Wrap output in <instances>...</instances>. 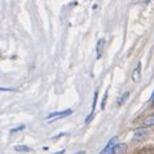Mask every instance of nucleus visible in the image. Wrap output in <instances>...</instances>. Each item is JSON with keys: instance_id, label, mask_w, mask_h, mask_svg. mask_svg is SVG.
I'll return each mask as SVG.
<instances>
[{"instance_id": "f03ea898", "label": "nucleus", "mask_w": 154, "mask_h": 154, "mask_svg": "<svg viewBox=\"0 0 154 154\" xmlns=\"http://www.w3.org/2000/svg\"><path fill=\"white\" fill-rule=\"evenodd\" d=\"M117 145V137H112L109 141H108V144H106V146L104 148V150H102L100 154H110V152L113 150V148Z\"/></svg>"}, {"instance_id": "f8f14e48", "label": "nucleus", "mask_w": 154, "mask_h": 154, "mask_svg": "<svg viewBox=\"0 0 154 154\" xmlns=\"http://www.w3.org/2000/svg\"><path fill=\"white\" fill-rule=\"evenodd\" d=\"M63 153H65V150H63V149H62V150H60V152H56L54 154H63Z\"/></svg>"}, {"instance_id": "1a4fd4ad", "label": "nucleus", "mask_w": 154, "mask_h": 154, "mask_svg": "<svg viewBox=\"0 0 154 154\" xmlns=\"http://www.w3.org/2000/svg\"><path fill=\"white\" fill-rule=\"evenodd\" d=\"M128 96H130V92H128V91H127V92H125V93H123V96H121V97L118 98V105L121 106L122 104H125V101L127 100V97H128Z\"/></svg>"}, {"instance_id": "7ed1b4c3", "label": "nucleus", "mask_w": 154, "mask_h": 154, "mask_svg": "<svg viewBox=\"0 0 154 154\" xmlns=\"http://www.w3.org/2000/svg\"><path fill=\"white\" fill-rule=\"evenodd\" d=\"M127 150V145L126 144H117L113 148V150L110 152V154H122Z\"/></svg>"}, {"instance_id": "423d86ee", "label": "nucleus", "mask_w": 154, "mask_h": 154, "mask_svg": "<svg viewBox=\"0 0 154 154\" xmlns=\"http://www.w3.org/2000/svg\"><path fill=\"white\" fill-rule=\"evenodd\" d=\"M14 150L22 152V153H27V152H31V149H30L29 146H26V145H17V146H14Z\"/></svg>"}, {"instance_id": "9d476101", "label": "nucleus", "mask_w": 154, "mask_h": 154, "mask_svg": "<svg viewBox=\"0 0 154 154\" xmlns=\"http://www.w3.org/2000/svg\"><path fill=\"white\" fill-rule=\"evenodd\" d=\"M109 89H106L104 97H102V101H101V109H105V104H106V100H108V95H109Z\"/></svg>"}, {"instance_id": "20e7f679", "label": "nucleus", "mask_w": 154, "mask_h": 154, "mask_svg": "<svg viewBox=\"0 0 154 154\" xmlns=\"http://www.w3.org/2000/svg\"><path fill=\"white\" fill-rule=\"evenodd\" d=\"M140 75H141V62H139L137 65H136V69L132 72V80H134L135 83H137L140 80Z\"/></svg>"}, {"instance_id": "39448f33", "label": "nucleus", "mask_w": 154, "mask_h": 154, "mask_svg": "<svg viewBox=\"0 0 154 154\" xmlns=\"http://www.w3.org/2000/svg\"><path fill=\"white\" fill-rule=\"evenodd\" d=\"M104 44H105V40L104 39H100V40L97 42V45H96V57L97 58H101L102 49H104Z\"/></svg>"}, {"instance_id": "0eeeda50", "label": "nucleus", "mask_w": 154, "mask_h": 154, "mask_svg": "<svg viewBox=\"0 0 154 154\" xmlns=\"http://www.w3.org/2000/svg\"><path fill=\"white\" fill-rule=\"evenodd\" d=\"M145 134H146V130H145V128H139V130L135 131L134 139H139V137H141V136H144Z\"/></svg>"}, {"instance_id": "f257e3e1", "label": "nucleus", "mask_w": 154, "mask_h": 154, "mask_svg": "<svg viewBox=\"0 0 154 154\" xmlns=\"http://www.w3.org/2000/svg\"><path fill=\"white\" fill-rule=\"evenodd\" d=\"M71 113H72V110H71V109H66V110H63V112L49 113V114L45 117V121L54 122V121H57V119H61V118H63V117H67V115H70Z\"/></svg>"}, {"instance_id": "ddd939ff", "label": "nucleus", "mask_w": 154, "mask_h": 154, "mask_svg": "<svg viewBox=\"0 0 154 154\" xmlns=\"http://www.w3.org/2000/svg\"><path fill=\"white\" fill-rule=\"evenodd\" d=\"M75 154H85V152H84V150H82V152H78V153H75Z\"/></svg>"}, {"instance_id": "9b49d317", "label": "nucleus", "mask_w": 154, "mask_h": 154, "mask_svg": "<svg viewBox=\"0 0 154 154\" xmlns=\"http://www.w3.org/2000/svg\"><path fill=\"white\" fill-rule=\"evenodd\" d=\"M23 128H25V126H20V127L12 128V130H11V134H14V132H17V131H21V130H23Z\"/></svg>"}, {"instance_id": "6e6552de", "label": "nucleus", "mask_w": 154, "mask_h": 154, "mask_svg": "<svg viewBox=\"0 0 154 154\" xmlns=\"http://www.w3.org/2000/svg\"><path fill=\"white\" fill-rule=\"evenodd\" d=\"M144 125L145 126H154V115H149L144 119Z\"/></svg>"}]
</instances>
